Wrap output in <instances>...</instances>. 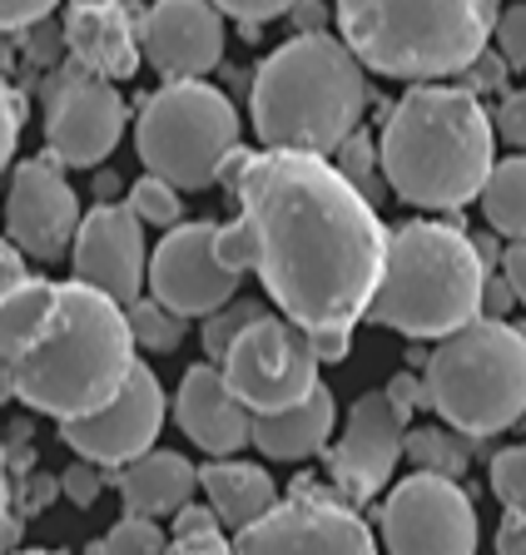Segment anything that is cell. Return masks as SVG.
I'll return each mask as SVG.
<instances>
[{"label": "cell", "mask_w": 526, "mask_h": 555, "mask_svg": "<svg viewBox=\"0 0 526 555\" xmlns=\"http://www.w3.org/2000/svg\"><path fill=\"white\" fill-rule=\"evenodd\" d=\"M497 551H502V555H526V511H506V516H502Z\"/></svg>", "instance_id": "46"}, {"label": "cell", "mask_w": 526, "mask_h": 555, "mask_svg": "<svg viewBox=\"0 0 526 555\" xmlns=\"http://www.w3.org/2000/svg\"><path fill=\"white\" fill-rule=\"evenodd\" d=\"M150 293L184 318H209L239 293V273L219 258V223H175L150 254Z\"/></svg>", "instance_id": "14"}, {"label": "cell", "mask_w": 526, "mask_h": 555, "mask_svg": "<svg viewBox=\"0 0 526 555\" xmlns=\"http://www.w3.org/2000/svg\"><path fill=\"white\" fill-rule=\"evenodd\" d=\"M497 50L506 55V65L512 69H526V0L522 5H506L502 15H497Z\"/></svg>", "instance_id": "35"}, {"label": "cell", "mask_w": 526, "mask_h": 555, "mask_svg": "<svg viewBox=\"0 0 526 555\" xmlns=\"http://www.w3.org/2000/svg\"><path fill=\"white\" fill-rule=\"evenodd\" d=\"M333 427H338V402L318 382L304 402L279 406V412H254V447L269 462H308L328 447Z\"/></svg>", "instance_id": "21"}, {"label": "cell", "mask_w": 526, "mask_h": 555, "mask_svg": "<svg viewBox=\"0 0 526 555\" xmlns=\"http://www.w3.org/2000/svg\"><path fill=\"white\" fill-rule=\"evenodd\" d=\"M50 496H60V476H30V486H21L15 496V516H36Z\"/></svg>", "instance_id": "44"}, {"label": "cell", "mask_w": 526, "mask_h": 555, "mask_svg": "<svg viewBox=\"0 0 526 555\" xmlns=\"http://www.w3.org/2000/svg\"><path fill=\"white\" fill-rule=\"evenodd\" d=\"M497 134L512 144V150H526V90H512L502 100V109H497Z\"/></svg>", "instance_id": "39"}, {"label": "cell", "mask_w": 526, "mask_h": 555, "mask_svg": "<svg viewBox=\"0 0 526 555\" xmlns=\"http://www.w3.org/2000/svg\"><path fill=\"white\" fill-rule=\"evenodd\" d=\"M175 531H169V545H175V551H223V520H219V511H204V506H194V501H189V506H179L175 516Z\"/></svg>", "instance_id": "30"}, {"label": "cell", "mask_w": 526, "mask_h": 555, "mask_svg": "<svg viewBox=\"0 0 526 555\" xmlns=\"http://www.w3.org/2000/svg\"><path fill=\"white\" fill-rule=\"evenodd\" d=\"M200 491L209 496V506L219 511V520L229 531H244L258 516H269L279 506V486L264 466L248 462H229V456H214L200 472Z\"/></svg>", "instance_id": "23"}, {"label": "cell", "mask_w": 526, "mask_h": 555, "mask_svg": "<svg viewBox=\"0 0 526 555\" xmlns=\"http://www.w3.org/2000/svg\"><path fill=\"white\" fill-rule=\"evenodd\" d=\"M516 288H512V278H506V268H497V273H487V288H482V312L487 318H506V312L516 308Z\"/></svg>", "instance_id": "43"}, {"label": "cell", "mask_w": 526, "mask_h": 555, "mask_svg": "<svg viewBox=\"0 0 526 555\" xmlns=\"http://www.w3.org/2000/svg\"><path fill=\"white\" fill-rule=\"evenodd\" d=\"M408 462L422 472L462 476L472 462V437L462 427H408Z\"/></svg>", "instance_id": "25"}, {"label": "cell", "mask_w": 526, "mask_h": 555, "mask_svg": "<svg viewBox=\"0 0 526 555\" xmlns=\"http://www.w3.org/2000/svg\"><path fill=\"white\" fill-rule=\"evenodd\" d=\"M502 0H333L338 35L387 80L462 75L497 35Z\"/></svg>", "instance_id": "5"}, {"label": "cell", "mask_w": 526, "mask_h": 555, "mask_svg": "<svg viewBox=\"0 0 526 555\" xmlns=\"http://www.w3.org/2000/svg\"><path fill=\"white\" fill-rule=\"evenodd\" d=\"M482 214H487L491 233L526 238V150L491 164L487 189H482Z\"/></svg>", "instance_id": "24"}, {"label": "cell", "mask_w": 526, "mask_h": 555, "mask_svg": "<svg viewBox=\"0 0 526 555\" xmlns=\"http://www.w3.org/2000/svg\"><path fill=\"white\" fill-rule=\"evenodd\" d=\"M333 154H338V169L348 173V179L363 189L368 198H373V194H377V179H383V159H377V144H373V139L352 129V134L343 139Z\"/></svg>", "instance_id": "31"}, {"label": "cell", "mask_w": 526, "mask_h": 555, "mask_svg": "<svg viewBox=\"0 0 526 555\" xmlns=\"http://www.w3.org/2000/svg\"><path fill=\"white\" fill-rule=\"evenodd\" d=\"M219 367L248 412H279V406L304 402L313 392L323 358L313 352L304 323H293L288 312L283 318L264 312L234 337Z\"/></svg>", "instance_id": "9"}, {"label": "cell", "mask_w": 526, "mask_h": 555, "mask_svg": "<svg viewBox=\"0 0 526 555\" xmlns=\"http://www.w3.org/2000/svg\"><path fill=\"white\" fill-rule=\"evenodd\" d=\"M144 229L150 223L129 204L90 208L80 219V233H75V248H70L75 278L105 288L110 298H119L129 308L144 293V283H150V273H144Z\"/></svg>", "instance_id": "17"}, {"label": "cell", "mask_w": 526, "mask_h": 555, "mask_svg": "<svg viewBox=\"0 0 526 555\" xmlns=\"http://www.w3.org/2000/svg\"><path fill=\"white\" fill-rule=\"evenodd\" d=\"M5 233L15 238L25 258L36 263H55L65 248H75L80 233V198L65 184L60 159L40 154L11 169V194H5Z\"/></svg>", "instance_id": "15"}, {"label": "cell", "mask_w": 526, "mask_h": 555, "mask_svg": "<svg viewBox=\"0 0 526 555\" xmlns=\"http://www.w3.org/2000/svg\"><path fill=\"white\" fill-rule=\"evenodd\" d=\"M402 456H408V416L387 392H368L352 402L338 447H328V481L358 506L383 496Z\"/></svg>", "instance_id": "13"}, {"label": "cell", "mask_w": 526, "mask_h": 555, "mask_svg": "<svg viewBox=\"0 0 526 555\" xmlns=\"http://www.w3.org/2000/svg\"><path fill=\"white\" fill-rule=\"evenodd\" d=\"M497 119L467 85H412L383 125V184L412 208L457 214L482 198L497 164Z\"/></svg>", "instance_id": "3"}, {"label": "cell", "mask_w": 526, "mask_h": 555, "mask_svg": "<svg viewBox=\"0 0 526 555\" xmlns=\"http://www.w3.org/2000/svg\"><path fill=\"white\" fill-rule=\"evenodd\" d=\"M383 535L368 531V520L352 511V501L343 496L338 486H293L288 496L258 516L254 526L234 531V545L248 555L264 551H377Z\"/></svg>", "instance_id": "11"}, {"label": "cell", "mask_w": 526, "mask_h": 555, "mask_svg": "<svg viewBox=\"0 0 526 555\" xmlns=\"http://www.w3.org/2000/svg\"><path fill=\"white\" fill-rule=\"evenodd\" d=\"M179 194H184L179 184H169L164 173L144 169V179H134V184H129V198H125V204L134 208V214H140L150 229H175L179 214H184V198H179Z\"/></svg>", "instance_id": "27"}, {"label": "cell", "mask_w": 526, "mask_h": 555, "mask_svg": "<svg viewBox=\"0 0 526 555\" xmlns=\"http://www.w3.org/2000/svg\"><path fill=\"white\" fill-rule=\"evenodd\" d=\"M175 416L184 437L209 456H234L254 441V412L234 397L223 367L214 362H194L179 377V397H175Z\"/></svg>", "instance_id": "20"}, {"label": "cell", "mask_w": 526, "mask_h": 555, "mask_svg": "<svg viewBox=\"0 0 526 555\" xmlns=\"http://www.w3.org/2000/svg\"><path fill=\"white\" fill-rule=\"evenodd\" d=\"M94 189H100V198H110L119 189V179H115V173H100V179H94Z\"/></svg>", "instance_id": "51"}, {"label": "cell", "mask_w": 526, "mask_h": 555, "mask_svg": "<svg viewBox=\"0 0 526 555\" xmlns=\"http://www.w3.org/2000/svg\"><path fill=\"white\" fill-rule=\"evenodd\" d=\"M437 416L467 437H497L526 416V333L502 318H472L437 337L422 362Z\"/></svg>", "instance_id": "7"}, {"label": "cell", "mask_w": 526, "mask_h": 555, "mask_svg": "<svg viewBox=\"0 0 526 555\" xmlns=\"http://www.w3.org/2000/svg\"><path fill=\"white\" fill-rule=\"evenodd\" d=\"M129 327H134V343L144 352H179L184 347V333H189V318L179 308H169L164 298H134L129 302Z\"/></svg>", "instance_id": "26"}, {"label": "cell", "mask_w": 526, "mask_h": 555, "mask_svg": "<svg viewBox=\"0 0 526 555\" xmlns=\"http://www.w3.org/2000/svg\"><path fill=\"white\" fill-rule=\"evenodd\" d=\"M234 194L239 219L219 229L223 263L264 278V293L293 323H363L393 233L338 159L313 150H264Z\"/></svg>", "instance_id": "1"}, {"label": "cell", "mask_w": 526, "mask_h": 555, "mask_svg": "<svg viewBox=\"0 0 526 555\" xmlns=\"http://www.w3.org/2000/svg\"><path fill=\"white\" fill-rule=\"evenodd\" d=\"M248 164H254V150L234 144V150L223 154V164H219V184L223 189H239V184H244V173H248Z\"/></svg>", "instance_id": "48"}, {"label": "cell", "mask_w": 526, "mask_h": 555, "mask_svg": "<svg viewBox=\"0 0 526 555\" xmlns=\"http://www.w3.org/2000/svg\"><path fill=\"white\" fill-rule=\"evenodd\" d=\"M363 69L348 40L328 30H298L264 55L248 85V119L264 150H338L368 109Z\"/></svg>", "instance_id": "4"}, {"label": "cell", "mask_w": 526, "mask_h": 555, "mask_svg": "<svg viewBox=\"0 0 526 555\" xmlns=\"http://www.w3.org/2000/svg\"><path fill=\"white\" fill-rule=\"evenodd\" d=\"M144 11L125 0H70L65 5V46L70 60L105 80H129L140 69L144 40H140Z\"/></svg>", "instance_id": "19"}, {"label": "cell", "mask_w": 526, "mask_h": 555, "mask_svg": "<svg viewBox=\"0 0 526 555\" xmlns=\"http://www.w3.org/2000/svg\"><path fill=\"white\" fill-rule=\"evenodd\" d=\"M164 545H169V535L154 526V516H134V511H125V516L115 520L105 531V541H94V551H110V555H159Z\"/></svg>", "instance_id": "29"}, {"label": "cell", "mask_w": 526, "mask_h": 555, "mask_svg": "<svg viewBox=\"0 0 526 555\" xmlns=\"http://www.w3.org/2000/svg\"><path fill=\"white\" fill-rule=\"evenodd\" d=\"M105 481H115V476H105V466H100V462L80 456V462L65 466V476H60V496L75 501V506H94V501H100V491H105Z\"/></svg>", "instance_id": "33"}, {"label": "cell", "mask_w": 526, "mask_h": 555, "mask_svg": "<svg viewBox=\"0 0 526 555\" xmlns=\"http://www.w3.org/2000/svg\"><path fill=\"white\" fill-rule=\"evenodd\" d=\"M119 486V501H125V511H134V516H175L179 506H189V496H194V486H200V472L179 456V451H144V456H134V462L119 466L115 476Z\"/></svg>", "instance_id": "22"}, {"label": "cell", "mask_w": 526, "mask_h": 555, "mask_svg": "<svg viewBox=\"0 0 526 555\" xmlns=\"http://www.w3.org/2000/svg\"><path fill=\"white\" fill-rule=\"evenodd\" d=\"M254 318H264V302H248V298H229L223 308H214L204 318V358L223 362V352L234 347V337L244 333Z\"/></svg>", "instance_id": "28"}, {"label": "cell", "mask_w": 526, "mask_h": 555, "mask_svg": "<svg viewBox=\"0 0 526 555\" xmlns=\"http://www.w3.org/2000/svg\"><path fill=\"white\" fill-rule=\"evenodd\" d=\"M11 397H15V377L5 367V358H0V402H11Z\"/></svg>", "instance_id": "50"}, {"label": "cell", "mask_w": 526, "mask_h": 555, "mask_svg": "<svg viewBox=\"0 0 526 555\" xmlns=\"http://www.w3.org/2000/svg\"><path fill=\"white\" fill-rule=\"evenodd\" d=\"M144 60L164 80L209 75L223 60V11L214 0H154L140 25Z\"/></svg>", "instance_id": "18"}, {"label": "cell", "mask_w": 526, "mask_h": 555, "mask_svg": "<svg viewBox=\"0 0 526 555\" xmlns=\"http://www.w3.org/2000/svg\"><path fill=\"white\" fill-rule=\"evenodd\" d=\"M308 343H313V352L323 362H343L352 352V327L343 323H328V327H308Z\"/></svg>", "instance_id": "42"}, {"label": "cell", "mask_w": 526, "mask_h": 555, "mask_svg": "<svg viewBox=\"0 0 526 555\" xmlns=\"http://www.w3.org/2000/svg\"><path fill=\"white\" fill-rule=\"evenodd\" d=\"M134 347L129 308L85 278H21L0 298V358L15 397L55 422L115 402L140 362Z\"/></svg>", "instance_id": "2"}, {"label": "cell", "mask_w": 526, "mask_h": 555, "mask_svg": "<svg viewBox=\"0 0 526 555\" xmlns=\"http://www.w3.org/2000/svg\"><path fill=\"white\" fill-rule=\"evenodd\" d=\"M506 69H512V65H506L502 50H482V55L462 69V80H467V90L491 94V90H502V85H506Z\"/></svg>", "instance_id": "36"}, {"label": "cell", "mask_w": 526, "mask_h": 555, "mask_svg": "<svg viewBox=\"0 0 526 555\" xmlns=\"http://www.w3.org/2000/svg\"><path fill=\"white\" fill-rule=\"evenodd\" d=\"M21 129H25V100H21V90H11V85L0 80V173L11 169Z\"/></svg>", "instance_id": "34"}, {"label": "cell", "mask_w": 526, "mask_h": 555, "mask_svg": "<svg viewBox=\"0 0 526 555\" xmlns=\"http://www.w3.org/2000/svg\"><path fill=\"white\" fill-rule=\"evenodd\" d=\"M214 5L244 25H269V21H279V15L293 11V0H214Z\"/></svg>", "instance_id": "38"}, {"label": "cell", "mask_w": 526, "mask_h": 555, "mask_svg": "<svg viewBox=\"0 0 526 555\" xmlns=\"http://www.w3.org/2000/svg\"><path fill=\"white\" fill-rule=\"evenodd\" d=\"M60 0H0V30H30L55 15Z\"/></svg>", "instance_id": "37"}, {"label": "cell", "mask_w": 526, "mask_h": 555, "mask_svg": "<svg viewBox=\"0 0 526 555\" xmlns=\"http://www.w3.org/2000/svg\"><path fill=\"white\" fill-rule=\"evenodd\" d=\"M125 119H129L125 94L105 75H94V69L70 60V69L50 90V109H46L50 150L46 154L60 164H70V169H94L125 139Z\"/></svg>", "instance_id": "12"}, {"label": "cell", "mask_w": 526, "mask_h": 555, "mask_svg": "<svg viewBox=\"0 0 526 555\" xmlns=\"http://www.w3.org/2000/svg\"><path fill=\"white\" fill-rule=\"evenodd\" d=\"M491 496L506 511H526V441L491 456Z\"/></svg>", "instance_id": "32"}, {"label": "cell", "mask_w": 526, "mask_h": 555, "mask_svg": "<svg viewBox=\"0 0 526 555\" xmlns=\"http://www.w3.org/2000/svg\"><path fill=\"white\" fill-rule=\"evenodd\" d=\"M482 541L477 506L457 476L412 472L383 501V545L398 555H472Z\"/></svg>", "instance_id": "10"}, {"label": "cell", "mask_w": 526, "mask_h": 555, "mask_svg": "<svg viewBox=\"0 0 526 555\" xmlns=\"http://www.w3.org/2000/svg\"><path fill=\"white\" fill-rule=\"evenodd\" d=\"M21 278H30V273H25V254L15 248L11 233H5V238H0V298H5Z\"/></svg>", "instance_id": "45"}, {"label": "cell", "mask_w": 526, "mask_h": 555, "mask_svg": "<svg viewBox=\"0 0 526 555\" xmlns=\"http://www.w3.org/2000/svg\"><path fill=\"white\" fill-rule=\"evenodd\" d=\"M502 268H506V278H512L516 298H522V308H526V238H512V243H506Z\"/></svg>", "instance_id": "47"}, {"label": "cell", "mask_w": 526, "mask_h": 555, "mask_svg": "<svg viewBox=\"0 0 526 555\" xmlns=\"http://www.w3.org/2000/svg\"><path fill=\"white\" fill-rule=\"evenodd\" d=\"M393 402H398V412L402 416H412L418 406H433V397H427V377H412V372H398V377L383 387Z\"/></svg>", "instance_id": "41"}, {"label": "cell", "mask_w": 526, "mask_h": 555, "mask_svg": "<svg viewBox=\"0 0 526 555\" xmlns=\"http://www.w3.org/2000/svg\"><path fill=\"white\" fill-rule=\"evenodd\" d=\"M239 144V115L229 94L204 85L200 75L189 80H164L134 119V150L144 169L164 173L184 194L219 184L223 154Z\"/></svg>", "instance_id": "8"}, {"label": "cell", "mask_w": 526, "mask_h": 555, "mask_svg": "<svg viewBox=\"0 0 526 555\" xmlns=\"http://www.w3.org/2000/svg\"><path fill=\"white\" fill-rule=\"evenodd\" d=\"M293 25L298 30H323L328 15H333V5H323V0H293Z\"/></svg>", "instance_id": "49"}, {"label": "cell", "mask_w": 526, "mask_h": 555, "mask_svg": "<svg viewBox=\"0 0 526 555\" xmlns=\"http://www.w3.org/2000/svg\"><path fill=\"white\" fill-rule=\"evenodd\" d=\"M522 431H526V416H522Z\"/></svg>", "instance_id": "52"}, {"label": "cell", "mask_w": 526, "mask_h": 555, "mask_svg": "<svg viewBox=\"0 0 526 555\" xmlns=\"http://www.w3.org/2000/svg\"><path fill=\"white\" fill-rule=\"evenodd\" d=\"M15 491H11V451H5V441H0V551L5 545L21 541V516H15Z\"/></svg>", "instance_id": "40"}, {"label": "cell", "mask_w": 526, "mask_h": 555, "mask_svg": "<svg viewBox=\"0 0 526 555\" xmlns=\"http://www.w3.org/2000/svg\"><path fill=\"white\" fill-rule=\"evenodd\" d=\"M159 427H164V387L154 377V367L134 362V372H129V382L119 387L115 402H105L100 412L60 422V437H65L70 451L90 456V462L125 466L154 447Z\"/></svg>", "instance_id": "16"}, {"label": "cell", "mask_w": 526, "mask_h": 555, "mask_svg": "<svg viewBox=\"0 0 526 555\" xmlns=\"http://www.w3.org/2000/svg\"><path fill=\"white\" fill-rule=\"evenodd\" d=\"M487 258L477 238L442 219H412L387 238V268L368 318L402 337H447L482 318Z\"/></svg>", "instance_id": "6"}]
</instances>
